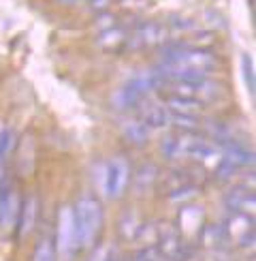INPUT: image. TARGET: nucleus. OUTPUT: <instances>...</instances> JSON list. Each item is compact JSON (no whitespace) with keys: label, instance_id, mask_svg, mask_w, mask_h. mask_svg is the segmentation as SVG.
Instances as JSON below:
<instances>
[{"label":"nucleus","instance_id":"f257e3e1","mask_svg":"<svg viewBox=\"0 0 256 261\" xmlns=\"http://www.w3.org/2000/svg\"><path fill=\"white\" fill-rule=\"evenodd\" d=\"M75 227H77L79 248L90 251L101 242L105 227V208L96 195H81L73 205Z\"/></svg>","mask_w":256,"mask_h":261},{"label":"nucleus","instance_id":"f03ea898","mask_svg":"<svg viewBox=\"0 0 256 261\" xmlns=\"http://www.w3.org/2000/svg\"><path fill=\"white\" fill-rule=\"evenodd\" d=\"M156 189L160 193V197H167V199L192 197V193L201 191L199 171L195 167H171L158 176Z\"/></svg>","mask_w":256,"mask_h":261},{"label":"nucleus","instance_id":"7ed1b4c3","mask_svg":"<svg viewBox=\"0 0 256 261\" xmlns=\"http://www.w3.org/2000/svg\"><path fill=\"white\" fill-rule=\"evenodd\" d=\"M154 248L163 261H186L192 255V246L179 236L175 223H156V244Z\"/></svg>","mask_w":256,"mask_h":261},{"label":"nucleus","instance_id":"20e7f679","mask_svg":"<svg viewBox=\"0 0 256 261\" xmlns=\"http://www.w3.org/2000/svg\"><path fill=\"white\" fill-rule=\"evenodd\" d=\"M56 253L71 257L77 253L79 248V238H77V227H75V216H73V205H60L58 219H56Z\"/></svg>","mask_w":256,"mask_h":261},{"label":"nucleus","instance_id":"39448f33","mask_svg":"<svg viewBox=\"0 0 256 261\" xmlns=\"http://www.w3.org/2000/svg\"><path fill=\"white\" fill-rule=\"evenodd\" d=\"M21 210V193L11 180H0V229L13 233Z\"/></svg>","mask_w":256,"mask_h":261},{"label":"nucleus","instance_id":"423d86ee","mask_svg":"<svg viewBox=\"0 0 256 261\" xmlns=\"http://www.w3.org/2000/svg\"><path fill=\"white\" fill-rule=\"evenodd\" d=\"M222 231H224V238H227L229 246L248 248L254 244V216L241 214V212H231L227 223L222 225Z\"/></svg>","mask_w":256,"mask_h":261},{"label":"nucleus","instance_id":"0eeeda50","mask_svg":"<svg viewBox=\"0 0 256 261\" xmlns=\"http://www.w3.org/2000/svg\"><path fill=\"white\" fill-rule=\"evenodd\" d=\"M131 165L128 161L117 156L111 159L105 167V176H103V191L109 199H120L126 193L128 184H131Z\"/></svg>","mask_w":256,"mask_h":261},{"label":"nucleus","instance_id":"6e6552de","mask_svg":"<svg viewBox=\"0 0 256 261\" xmlns=\"http://www.w3.org/2000/svg\"><path fill=\"white\" fill-rule=\"evenodd\" d=\"M205 210L199 208V205H184L177 214V221H175V227L179 236L195 248V244H199L201 240V233L205 229Z\"/></svg>","mask_w":256,"mask_h":261},{"label":"nucleus","instance_id":"1a4fd4ad","mask_svg":"<svg viewBox=\"0 0 256 261\" xmlns=\"http://www.w3.org/2000/svg\"><path fill=\"white\" fill-rule=\"evenodd\" d=\"M167 28L158 21H143L128 32V47H154L165 41Z\"/></svg>","mask_w":256,"mask_h":261},{"label":"nucleus","instance_id":"9d476101","mask_svg":"<svg viewBox=\"0 0 256 261\" xmlns=\"http://www.w3.org/2000/svg\"><path fill=\"white\" fill-rule=\"evenodd\" d=\"M224 205L229 212H241V214H254L256 208V197L254 189L245 187V184H235L224 195Z\"/></svg>","mask_w":256,"mask_h":261},{"label":"nucleus","instance_id":"9b49d317","mask_svg":"<svg viewBox=\"0 0 256 261\" xmlns=\"http://www.w3.org/2000/svg\"><path fill=\"white\" fill-rule=\"evenodd\" d=\"M139 122L147 128H163L169 126V110L163 103H154V101H145L139 105Z\"/></svg>","mask_w":256,"mask_h":261},{"label":"nucleus","instance_id":"f8f14e48","mask_svg":"<svg viewBox=\"0 0 256 261\" xmlns=\"http://www.w3.org/2000/svg\"><path fill=\"white\" fill-rule=\"evenodd\" d=\"M158 176H160V169L156 163H143L135 169V173H131V184L137 195H143L147 193L149 189L156 187L158 182Z\"/></svg>","mask_w":256,"mask_h":261},{"label":"nucleus","instance_id":"ddd939ff","mask_svg":"<svg viewBox=\"0 0 256 261\" xmlns=\"http://www.w3.org/2000/svg\"><path fill=\"white\" fill-rule=\"evenodd\" d=\"M37 214H39V201L35 195L21 197V210H19V219H17V227H15L17 238H24L32 231V227L37 223Z\"/></svg>","mask_w":256,"mask_h":261},{"label":"nucleus","instance_id":"4468645a","mask_svg":"<svg viewBox=\"0 0 256 261\" xmlns=\"http://www.w3.org/2000/svg\"><path fill=\"white\" fill-rule=\"evenodd\" d=\"M99 47L107 49V51H122L128 47V30L120 28V26H111L105 32H101V37L96 39Z\"/></svg>","mask_w":256,"mask_h":261},{"label":"nucleus","instance_id":"2eb2a0df","mask_svg":"<svg viewBox=\"0 0 256 261\" xmlns=\"http://www.w3.org/2000/svg\"><path fill=\"white\" fill-rule=\"evenodd\" d=\"M141 227H143V221L139 219V216L133 210L126 212L122 216V221H120V236H122V240L124 242H137Z\"/></svg>","mask_w":256,"mask_h":261},{"label":"nucleus","instance_id":"dca6fc26","mask_svg":"<svg viewBox=\"0 0 256 261\" xmlns=\"http://www.w3.org/2000/svg\"><path fill=\"white\" fill-rule=\"evenodd\" d=\"M56 246H53V240L47 236L39 238V242L35 246V253H32V261H56Z\"/></svg>","mask_w":256,"mask_h":261},{"label":"nucleus","instance_id":"f3484780","mask_svg":"<svg viewBox=\"0 0 256 261\" xmlns=\"http://www.w3.org/2000/svg\"><path fill=\"white\" fill-rule=\"evenodd\" d=\"M147 130H149L147 126H143L141 122L137 120V122H133V124H128V126H126V135L131 137L137 146H141L143 141L147 139Z\"/></svg>","mask_w":256,"mask_h":261},{"label":"nucleus","instance_id":"a211bd4d","mask_svg":"<svg viewBox=\"0 0 256 261\" xmlns=\"http://www.w3.org/2000/svg\"><path fill=\"white\" fill-rule=\"evenodd\" d=\"M241 67H243V77H245V84H248V90H250V94L254 96L256 86H254V69H252V58H250V56H243V58H241Z\"/></svg>","mask_w":256,"mask_h":261},{"label":"nucleus","instance_id":"6ab92c4d","mask_svg":"<svg viewBox=\"0 0 256 261\" xmlns=\"http://www.w3.org/2000/svg\"><path fill=\"white\" fill-rule=\"evenodd\" d=\"M128 261H163V257L158 255V251L154 246H147V248H141V251H137Z\"/></svg>","mask_w":256,"mask_h":261}]
</instances>
